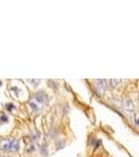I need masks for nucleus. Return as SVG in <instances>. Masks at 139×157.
Returning <instances> with one entry per match:
<instances>
[{
    "label": "nucleus",
    "instance_id": "obj_8",
    "mask_svg": "<svg viewBox=\"0 0 139 157\" xmlns=\"http://www.w3.org/2000/svg\"><path fill=\"white\" fill-rule=\"evenodd\" d=\"M0 157H4V156H0Z\"/></svg>",
    "mask_w": 139,
    "mask_h": 157
},
{
    "label": "nucleus",
    "instance_id": "obj_3",
    "mask_svg": "<svg viewBox=\"0 0 139 157\" xmlns=\"http://www.w3.org/2000/svg\"><path fill=\"white\" fill-rule=\"evenodd\" d=\"M125 104H127V105H123V107L125 108H127V109H133V103H132V101H130V100H128V101H126L125 102Z\"/></svg>",
    "mask_w": 139,
    "mask_h": 157
},
{
    "label": "nucleus",
    "instance_id": "obj_5",
    "mask_svg": "<svg viewBox=\"0 0 139 157\" xmlns=\"http://www.w3.org/2000/svg\"><path fill=\"white\" fill-rule=\"evenodd\" d=\"M7 116H5V115H2L1 117H0V123H6L7 121Z\"/></svg>",
    "mask_w": 139,
    "mask_h": 157
},
{
    "label": "nucleus",
    "instance_id": "obj_4",
    "mask_svg": "<svg viewBox=\"0 0 139 157\" xmlns=\"http://www.w3.org/2000/svg\"><path fill=\"white\" fill-rule=\"evenodd\" d=\"M119 83V81L118 80H109V82H108V84H109L111 87H113V86L115 85H117Z\"/></svg>",
    "mask_w": 139,
    "mask_h": 157
},
{
    "label": "nucleus",
    "instance_id": "obj_6",
    "mask_svg": "<svg viewBox=\"0 0 139 157\" xmlns=\"http://www.w3.org/2000/svg\"><path fill=\"white\" fill-rule=\"evenodd\" d=\"M134 119H135V124H136V126L138 125V116H137V113H135L134 114Z\"/></svg>",
    "mask_w": 139,
    "mask_h": 157
},
{
    "label": "nucleus",
    "instance_id": "obj_9",
    "mask_svg": "<svg viewBox=\"0 0 139 157\" xmlns=\"http://www.w3.org/2000/svg\"><path fill=\"white\" fill-rule=\"evenodd\" d=\"M0 85H1V82H0Z\"/></svg>",
    "mask_w": 139,
    "mask_h": 157
},
{
    "label": "nucleus",
    "instance_id": "obj_2",
    "mask_svg": "<svg viewBox=\"0 0 139 157\" xmlns=\"http://www.w3.org/2000/svg\"><path fill=\"white\" fill-rule=\"evenodd\" d=\"M47 101V94H46L44 91H39L35 94L34 96V102H30V107H32L34 110H39V105L45 103Z\"/></svg>",
    "mask_w": 139,
    "mask_h": 157
},
{
    "label": "nucleus",
    "instance_id": "obj_7",
    "mask_svg": "<svg viewBox=\"0 0 139 157\" xmlns=\"http://www.w3.org/2000/svg\"><path fill=\"white\" fill-rule=\"evenodd\" d=\"M6 108H7V110H12V109L14 108V105H12V104H9V105L6 106Z\"/></svg>",
    "mask_w": 139,
    "mask_h": 157
},
{
    "label": "nucleus",
    "instance_id": "obj_1",
    "mask_svg": "<svg viewBox=\"0 0 139 157\" xmlns=\"http://www.w3.org/2000/svg\"><path fill=\"white\" fill-rule=\"evenodd\" d=\"M19 141L16 139H3L0 143V149L2 151L15 152L19 150Z\"/></svg>",
    "mask_w": 139,
    "mask_h": 157
}]
</instances>
